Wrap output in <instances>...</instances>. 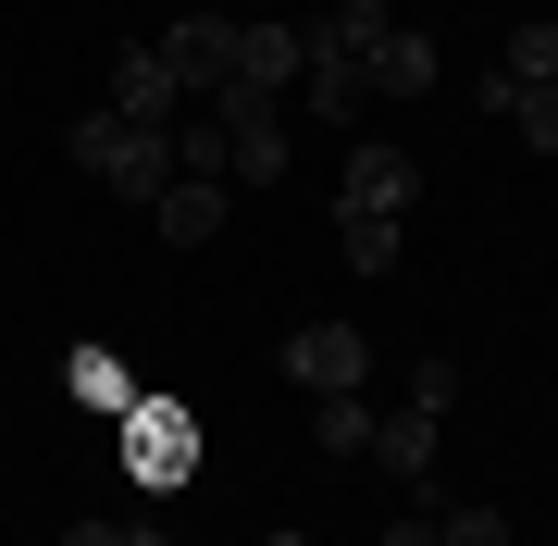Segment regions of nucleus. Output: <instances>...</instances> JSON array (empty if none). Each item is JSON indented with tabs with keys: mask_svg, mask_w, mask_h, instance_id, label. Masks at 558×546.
I'll return each instance as SVG.
<instances>
[{
	"mask_svg": "<svg viewBox=\"0 0 558 546\" xmlns=\"http://www.w3.org/2000/svg\"><path fill=\"white\" fill-rule=\"evenodd\" d=\"M410 199H422V162H410V149H385V137H360L348 174H336V248H348V274H398Z\"/></svg>",
	"mask_w": 558,
	"mask_h": 546,
	"instance_id": "f257e3e1",
	"label": "nucleus"
},
{
	"mask_svg": "<svg viewBox=\"0 0 558 546\" xmlns=\"http://www.w3.org/2000/svg\"><path fill=\"white\" fill-rule=\"evenodd\" d=\"M447 410H459V361H410L398 398H385V423H373V460L398 472V497H410V485H447V472H435Z\"/></svg>",
	"mask_w": 558,
	"mask_h": 546,
	"instance_id": "f03ea898",
	"label": "nucleus"
},
{
	"mask_svg": "<svg viewBox=\"0 0 558 546\" xmlns=\"http://www.w3.org/2000/svg\"><path fill=\"white\" fill-rule=\"evenodd\" d=\"M484 112L509 124L521 149H558V13H521L497 75H484Z\"/></svg>",
	"mask_w": 558,
	"mask_h": 546,
	"instance_id": "7ed1b4c3",
	"label": "nucleus"
},
{
	"mask_svg": "<svg viewBox=\"0 0 558 546\" xmlns=\"http://www.w3.org/2000/svg\"><path fill=\"white\" fill-rule=\"evenodd\" d=\"M75 174H100V199H124V211H149L161 186H174V137L161 124H124V112H75Z\"/></svg>",
	"mask_w": 558,
	"mask_h": 546,
	"instance_id": "20e7f679",
	"label": "nucleus"
},
{
	"mask_svg": "<svg viewBox=\"0 0 558 546\" xmlns=\"http://www.w3.org/2000/svg\"><path fill=\"white\" fill-rule=\"evenodd\" d=\"M211 124H223V186H286V100L211 87Z\"/></svg>",
	"mask_w": 558,
	"mask_h": 546,
	"instance_id": "39448f33",
	"label": "nucleus"
},
{
	"mask_svg": "<svg viewBox=\"0 0 558 546\" xmlns=\"http://www.w3.org/2000/svg\"><path fill=\"white\" fill-rule=\"evenodd\" d=\"M124 472H137L149 497H174L186 472H199V423H186L174 398H124Z\"/></svg>",
	"mask_w": 558,
	"mask_h": 546,
	"instance_id": "423d86ee",
	"label": "nucleus"
},
{
	"mask_svg": "<svg viewBox=\"0 0 558 546\" xmlns=\"http://www.w3.org/2000/svg\"><path fill=\"white\" fill-rule=\"evenodd\" d=\"M149 50L174 62V87H186V100H211V87L236 75V13H223V0H199V13H174V25H149Z\"/></svg>",
	"mask_w": 558,
	"mask_h": 546,
	"instance_id": "0eeeda50",
	"label": "nucleus"
},
{
	"mask_svg": "<svg viewBox=\"0 0 558 546\" xmlns=\"http://www.w3.org/2000/svg\"><path fill=\"white\" fill-rule=\"evenodd\" d=\"M299 50H311V25H299V13H236V75H223V87L299 100Z\"/></svg>",
	"mask_w": 558,
	"mask_h": 546,
	"instance_id": "6e6552de",
	"label": "nucleus"
},
{
	"mask_svg": "<svg viewBox=\"0 0 558 546\" xmlns=\"http://www.w3.org/2000/svg\"><path fill=\"white\" fill-rule=\"evenodd\" d=\"M286 385H311V398L373 385V336H360V324H299V336H286Z\"/></svg>",
	"mask_w": 558,
	"mask_h": 546,
	"instance_id": "1a4fd4ad",
	"label": "nucleus"
},
{
	"mask_svg": "<svg viewBox=\"0 0 558 546\" xmlns=\"http://www.w3.org/2000/svg\"><path fill=\"white\" fill-rule=\"evenodd\" d=\"M360 75H373V100H422V87H435V25L385 13L373 38H360Z\"/></svg>",
	"mask_w": 558,
	"mask_h": 546,
	"instance_id": "9d476101",
	"label": "nucleus"
},
{
	"mask_svg": "<svg viewBox=\"0 0 558 546\" xmlns=\"http://www.w3.org/2000/svg\"><path fill=\"white\" fill-rule=\"evenodd\" d=\"M100 112H124V124H174V112H186V87H174V62H161L149 38H124V50H112V87H100Z\"/></svg>",
	"mask_w": 558,
	"mask_h": 546,
	"instance_id": "9b49d317",
	"label": "nucleus"
},
{
	"mask_svg": "<svg viewBox=\"0 0 558 546\" xmlns=\"http://www.w3.org/2000/svg\"><path fill=\"white\" fill-rule=\"evenodd\" d=\"M223 211H236V186H223V174H174V186L149 199V223H161L174 248H211V236H223Z\"/></svg>",
	"mask_w": 558,
	"mask_h": 546,
	"instance_id": "f8f14e48",
	"label": "nucleus"
},
{
	"mask_svg": "<svg viewBox=\"0 0 558 546\" xmlns=\"http://www.w3.org/2000/svg\"><path fill=\"white\" fill-rule=\"evenodd\" d=\"M373 423H385L373 385H348V398H311V447H323V460H373Z\"/></svg>",
	"mask_w": 558,
	"mask_h": 546,
	"instance_id": "ddd939ff",
	"label": "nucleus"
},
{
	"mask_svg": "<svg viewBox=\"0 0 558 546\" xmlns=\"http://www.w3.org/2000/svg\"><path fill=\"white\" fill-rule=\"evenodd\" d=\"M62 385H75V410H112V423H124V398H137L112 348H75V361H62Z\"/></svg>",
	"mask_w": 558,
	"mask_h": 546,
	"instance_id": "4468645a",
	"label": "nucleus"
},
{
	"mask_svg": "<svg viewBox=\"0 0 558 546\" xmlns=\"http://www.w3.org/2000/svg\"><path fill=\"white\" fill-rule=\"evenodd\" d=\"M435 546H509V509H484V497H447V485H435Z\"/></svg>",
	"mask_w": 558,
	"mask_h": 546,
	"instance_id": "2eb2a0df",
	"label": "nucleus"
},
{
	"mask_svg": "<svg viewBox=\"0 0 558 546\" xmlns=\"http://www.w3.org/2000/svg\"><path fill=\"white\" fill-rule=\"evenodd\" d=\"M62 546H174L161 522H100V509H87V522H62Z\"/></svg>",
	"mask_w": 558,
	"mask_h": 546,
	"instance_id": "dca6fc26",
	"label": "nucleus"
},
{
	"mask_svg": "<svg viewBox=\"0 0 558 546\" xmlns=\"http://www.w3.org/2000/svg\"><path fill=\"white\" fill-rule=\"evenodd\" d=\"M385 546H435V485L398 497V522H385Z\"/></svg>",
	"mask_w": 558,
	"mask_h": 546,
	"instance_id": "f3484780",
	"label": "nucleus"
},
{
	"mask_svg": "<svg viewBox=\"0 0 558 546\" xmlns=\"http://www.w3.org/2000/svg\"><path fill=\"white\" fill-rule=\"evenodd\" d=\"M260 546H311V534H260Z\"/></svg>",
	"mask_w": 558,
	"mask_h": 546,
	"instance_id": "a211bd4d",
	"label": "nucleus"
},
{
	"mask_svg": "<svg viewBox=\"0 0 558 546\" xmlns=\"http://www.w3.org/2000/svg\"><path fill=\"white\" fill-rule=\"evenodd\" d=\"M248 13H286V0H248Z\"/></svg>",
	"mask_w": 558,
	"mask_h": 546,
	"instance_id": "6ab92c4d",
	"label": "nucleus"
}]
</instances>
